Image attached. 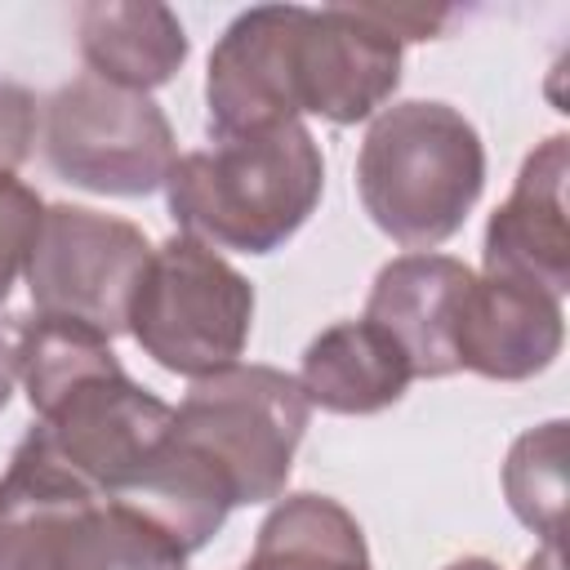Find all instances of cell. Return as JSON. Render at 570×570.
<instances>
[{
	"label": "cell",
	"instance_id": "15",
	"mask_svg": "<svg viewBox=\"0 0 570 570\" xmlns=\"http://www.w3.org/2000/svg\"><path fill=\"white\" fill-rule=\"evenodd\" d=\"M76 31L89 71L138 94L174 80L187 58L178 13L156 0H94L76 13Z\"/></svg>",
	"mask_w": 570,
	"mask_h": 570
},
{
	"label": "cell",
	"instance_id": "9",
	"mask_svg": "<svg viewBox=\"0 0 570 570\" xmlns=\"http://www.w3.org/2000/svg\"><path fill=\"white\" fill-rule=\"evenodd\" d=\"M298 22L303 4L245 9L209 53V134L236 138L303 116L298 107Z\"/></svg>",
	"mask_w": 570,
	"mask_h": 570
},
{
	"label": "cell",
	"instance_id": "19",
	"mask_svg": "<svg viewBox=\"0 0 570 570\" xmlns=\"http://www.w3.org/2000/svg\"><path fill=\"white\" fill-rule=\"evenodd\" d=\"M36 129H40L36 94L18 80H0V174H13L31 156Z\"/></svg>",
	"mask_w": 570,
	"mask_h": 570
},
{
	"label": "cell",
	"instance_id": "14",
	"mask_svg": "<svg viewBox=\"0 0 570 570\" xmlns=\"http://www.w3.org/2000/svg\"><path fill=\"white\" fill-rule=\"evenodd\" d=\"M410 379L414 370L405 352L365 316L321 330L307 343L298 370L307 405H321L330 414H379L405 396Z\"/></svg>",
	"mask_w": 570,
	"mask_h": 570
},
{
	"label": "cell",
	"instance_id": "7",
	"mask_svg": "<svg viewBox=\"0 0 570 570\" xmlns=\"http://www.w3.org/2000/svg\"><path fill=\"white\" fill-rule=\"evenodd\" d=\"M151 240L138 223L85 205H49L27 263L36 316H62L116 338L129 330V303L147 272Z\"/></svg>",
	"mask_w": 570,
	"mask_h": 570
},
{
	"label": "cell",
	"instance_id": "20",
	"mask_svg": "<svg viewBox=\"0 0 570 570\" xmlns=\"http://www.w3.org/2000/svg\"><path fill=\"white\" fill-rule=\"evenodd\" d=\"M13 383H18V343H9V338L0 334V410H4L9 396H13Z\"/></svg>",
	"mask_w": 570,
	"mask_h": 570
},
{
	"label": "cell",
	"instance_id": "8",
	"mask_svg": "<svg viewBox=\"0 0 570 570\" xmlns=\"http://www.w3.org/2000/svg\"><path fill=\"white\" fill-rule=\"evenodd\" d=\"M31 436L85 485L116 499L174 428V405L138 387L116 356L67 379L40 405H31Z\"/></svg>",
	"mask_w": 570,
	"mask_h": 570
},
{
	"label": "cell",
	"instance_id": "3",
	"mask_svg": "<svg viewBox=\"0 0 570 570\" xmlns=\"http://www.w3.org/2000/svg\"><path fill=\"white\" fill-rule=\"evenodd\" d=\"M485 187V147L476 125L450 102H396L374 116L356 191L383 236L414 254H432L472 214Z\"/></svg>",
	"mask_w": 570,
	"mask_h": 570
},
{
	"label": "cell",
	"instance_id": "10",
	"mask_svg": "<svg viewBox=\"0 0 570 570\" xmlns=\"http://www.w3.org/2000/svg\"><path fill=\"white\" fill-rule=\"evenodd\" d=\"M401 40L374 18L370 4L303 9L298 22V107L356 125L374 116L401 80Z\"/></svg>",
	"mask_w": 570,
	"mask_h": 570
},
{
	"label": "cell",
	"instance_id": "12",
	"mask_svg": "<svg viewBox=\"0 0 570 570\" xmlns=\"http://www.w3.org/2000/svg\"><path fill=\"white\" fill-rule=\"evenodd\" d=\"M468 285L472 267L450 254H401L379 267L365 321L405 352L414 379H445L459 370L454 338Z\"/></svg>",
	"mask_w": 570,
	"mask_h": 570
},
{
	"label": "cell",
	"instance_id": "16",
	"mask_svg": "<svg viewBox=\"0 0 570 570\" xmlns=\"http://www.w3.org/2000/svg\"><path fill=\"white\" fill-rule=\"evenodd\" d=\"M240 570H374L356 517L330 494H289L272 508Z\"/></svg>",
	"mask_w": 570,
	"mask_h": 570
},
{
	"label": "cell",
	"instance_id": "5",
	"mask_svg": "<svg viewBox=\"0 0 570 570\" xmlns=\"http://www.w3.org/2000/svg\"><path fill=\"white\" fill-rule=\"evenodd\" d=\"M307 410L294 374L236 361L191 379L187 396L174 405V432L227 472L236 503H267L289 481Z\"/></svg>",
	"mask_w": 570,
	"mask_h": 570
},
{
	"label": "cell",
	"instance_id": "13",
	"mask_svg": "<svg viewBox=\"0 0 570 570\" xmlns=\"http://www.w3.org/2000/svg\"><path fill=\"white\" fill-rule=\"evenodd\" d=\"M561 338H566L561 298L503 276L472 272V285L459 312V338H454L459 370L517 383L548 370L561 352Z\"/></svg>",
	"mask_w": 570,
	"mask_h": 570
},
{
	"label": "cell",
	"instance_id": "18",
	"mask_svg": "<svg viewBox=\"0 0 570 570\" xmlns=\"http://www.w3.org/2000/svg\"><path fill=\"white\" fill-rule=\"evenodd\" d=\"M40 218H45L40 196L13 174H0V321H9V298L27 281Z\"/></svg>",
	"mask_w": 570,
	"mask_h": 570
},
{
	"label": "cell",
	"instance_id": "17",
	"mask_svg": "<svg viewBox=\"0 0 570 570\" xmlns=\"http://www.w3.org/2000/svg\"><path fill=\"white\" fill-rule=\"evenodd\" d=\"M503 494L543 543H561L566 525V423L552 419L512 441L503 463Z\"/></svg>",
	"mask_w": 570,
	"mask_h": 570
},
{
	"label": "cell",
	"instance_id": "22",
	"mask_svg": "<svg viewBox=\"0 0 570 570\" xmlns=\"http://www.w3.org/2000/svg\"><path fill=\"white\" fill-rule=\"evenodd\" d=\"M445 570H499L494 561H485V557H463V561H450Z\"/></svg>",
	"mask_w": 570,
	"mask_h": 570
},
{
	"label": "cell",
	"instance_id": "4",
	"mask_svg": "<svg viewBox=\"0 0 570 570\" xmlns=\"http://www.w3.org/2000/svg\"><path fill=\"white\" fill-rule=\"evenodd\" d=\"M254 325L249 281L218 249L169 236L151 249L129 303L134 343L183 379H205L240 361Z\"/></svg>",
	"mask_w": 570,
	"mask_h": 570
},
{
	"label": "cell",
	"instance_id": "2",
	"mask_svg": "<svg viewBox=\"0 0 570 570\" xmlns=\"http://www.w3.org/2000/svg\"><path fill=\"white\" fill-rule=\"evenodd\" d=\"M0 570H187V552L27 432L0 476Z\"/></svg>",
	"mask_w": 570,
	"mask_h": 570
},
{
	"label": "cell",
	"instance_id": "1",
	"mask_svg": "<svg viewBox=\"0 0 570 570\" xmlns=\"http://www.w3.org/2000/svg\"><path fill=\"white\" fill-rule=\"evenodd\" d=\"M325 160L303 120L214 138V147L183 151L165 178L169 214L183 236L209 249L272 254L316 209Z\"/></svg>",
	"mask_w": 570,
	"mask_h": 570
},
{
	"label": "cell",
	"instance_id": "21",
	"mask_svg": "<svg viewBox=\"0 0 570 570\" xmlns=\"http://www.w3.org/2000/svg\"><path fill=\"white\" fill-rule=\"evenodd\" d=\"M525 570H561V543H543V548L525 561Z\"/></svg>",
	"mask_w": 570,
	"mask_h": 570
},
{
	"label": "cell",
	"instance_id": "11",
	"mask_svg": "<svg viewBox=\"0 0 570 570\" xmlns=\"http://www.w3.org/2000/svg\"><path fill=\"white\" fill-rule=\"evenodd\" d=\"M566 174H570L566 134L543 138L525 156L508 200L485 223V276H503L543 289L552 298H566L570 289Z\"/></svg>",
	"mask_w": 570,
	"mask_h": 570
},
{
	"label": "cell",
	"instance_id": "6",
	"mask_svg": "<svg viewBox=\"0 0 570 570\" xmlns=\"http://www.w3.org/2000/svg\"><path fill=\"white\" fill-rule=\"evenodd\" d=\"M45 160L58 178L98 196H147L165 187L178 142L151 94L94 71L71 76L45 102Z\"/></svg>",
	"mask_w": 570,
	"mask_h": 570
}]
</instances>
